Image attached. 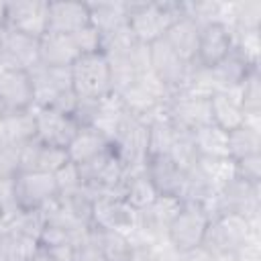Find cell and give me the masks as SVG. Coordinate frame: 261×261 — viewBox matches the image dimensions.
<instances>
[{
  "instance_id": "9c48e42d",
  "label": "cell",
  "mask_w": 261,
  "mask_h": 261,
  "mask_svg": "<svg viewBox=\"0 0 261 261\" xmlns=\"http://www.w3.org/2000/svg\"><path fill=\"white\" fill-rule=\"evenodd\" d=\"M149 61H151V71L157 75V80L171 92H179L188 80L190 73V63H186L165 41L163 37L149 43Z\"/></svg>"
},
{
  "instance_id": "d590c367",
  "label": "cell",
  "mask_w": 261,
  "mask_h": 261,
  "mask_svg": "<svg viewBox=\"0 0 261 261\" xmlns=\"http://www.w3.org/2000/svg\"><path fill=\"white\" fill-rule=\"evenodd\" d=\"M234 175L245 179L247 184L261 186V153L237 159L234 161Z\"/></svg>"
},
{
  "instance_id": "1f68e13d",
  "label": "cell",
  "mask_w": 261,
  "mask_h": 261,
  "mask_svg": "<svg viewBox=\"0 0 261 261\" xmlns=\"http://www.w3.org/2000/svg\"><path fill=\"white\" fill-rule=\"evenodd\" d=\"M232 51L251 67H259V55H261V39L259 31H232Z\"/></svg>"
},
{
  "instance_id": "8d00e7d4",
  "label": "cell",
  "mask_w": 261,
  "mask_h": 261,
  "mask_svg": "<svg viewBox=\"0 0 261 261\" xmlns=\"http://www.w3.org/2000/svg\"><path fill=\"white\" fill-rule=\"evenodd\" d=\"M55 184H57V192L59 194H69V192H75L82 188V181H80V173H77V165L67 161L61 169H57L55 173ZM57 194V196H59Z\"/></svg>"
},
{
  "instance_id": "52a82bcc",
  "label": "cell",
  "mask_w": 261,
  "mask_h": 261,
  "mask_svg": "<svg viewBox=\"0 0 261 261\" xmlns=\"http://www.w3.org/2000/svg\"><path fill=\"white\" fill-rule=\"evenodd\" d=\"M137 210L122 196H96L92 206V224L96 230H112L128 234L135 228Z\"/></svg>"
},
{
  "instance_id": "ffe728a7",
  "label": "cell",
  "mask_w": 261,
  "mask_h": 261,
  "mask_svg": "<svg viewBox=\"0 0 261 261\" xmlns=\"http://www.w3.org/2000/svg\"><path fill=\"white\" fill-rule=\"evenodd\" d=\"M80 51L71 35L45 33L39 39V63L47 67H71Z\"/></svg>"
},
{
  "instance_id": "60d3db41",
  "label": "cell",
  "mask_w": 261,
  "mask_h": 261,
  "mask_svg": "<svg viewBox=\"0 0 261 261\" xmlns=\"http://www.w3.org/2000/svg\"><path fill=\"white\" fill-rule=\"evenodd\" d=\"M29 261H57L49 251H45L43 247H37V251L29 257Z\"/></svg>"
},
{
  "instance_id": "4dcf8cb0",
  "label": "cell",
  "mask_w": 261,
  "mask_h": 261,
  "mask_svg": "<svg viewBox=\"0 0 261 261\" xmlns=\"http://www.w3.org/2000/svg\"><path fill=\"white\" fill-rule=\"evenodd\" d=\"M245 116H261V71L253 67L237 88Z\"/></svg>"
},
{
  "instance_id": "9a60e30c",
  "label": "cell",
  "mask_w": 261,
  "mask_h": 261,
  "mask_svg": "<svg viewBox=\"0 0 261 261\" xmlns=\"http://www.w3.org/2000/svg\"><path fill=\"white\" fill-rule=\"evenodd\" d=\"M232 51V31L222 22H208L200 29V43H198V65L210 69L218 61H222Z\"/></svg>"
},
{
  "instance_id": "484cf974",
  "label": "cell",
  "mask_w": 261,
  "mask_h": 261,
  "mask_svg": "<svg viewBox=\"0 0 261 261\" xmlns=\"http://www.w3.org/2000/svg\"><path fill=\"white\" fill-rule=\"evenodd\" d=\"M128 114V110L124 108L120 96L116 94H108L104 98L98 100V112H96V118H94V124L92 128H96L98 133H102L108 141L114 139L120 122L124 120V116Z\"/></svg>"
},
{
  "instance_id": "e575fe53",
  "label": "cell",
  "mask_w": 261,
  "mask_h": 261,
  "mask_svg": "<svg viewBox=\"0 0 261 261\" xmlns=\"http://www.w3.org/2000/svg\"><path fill=\"white\" fill-rule=\"evenodd\" d=\"M71 39H73V43H75L80 55L102 51V35H100V31H98L92 22H88L86 27H82L80 31H75V33L71 35Z\"/></svg>"
},
{
  "instance_id": "3957f363",
  "label": "cell",
  "mask_w": 261,
  "mask_h": 261,
  "mask_svg": "<svg viewBox=\"0 0 261 261\" xmlns=\"http://www.w3.org/2000/svg\"><path fill=\"white\" fill-rule=\"evenodd\" d=\"M110 149L126 171L143 169L149 157V126L128 112L110 141Z\"/></svg>"
},
{
  "instance_id": "5b68a950",
  "label": "cell",
  "mask_w": 261,
  "mask_h": 261,
  "mask_svg": "<svg viewBox=\"0 0 261 261\" xmlns=\"http://www.w3.org/2000/svg\"><path fill=\"white\" fill-rule=\"evenodd\" d=\"M251 234H257V232L251 230L245 216H241V214H222V216L210 220V224L206 228V234L202 239V247L208 253H212L214 257L228 255V253L239 251Z\"/></svg>"
},
{
  "instance_id": "8fae6325",
  "label": "cell",
  "mask_w": 261,
  "mask_h": 261,
  "mask_svg": "<svg viewBox=\"0 0 261 261\" xmlns=\"http://www.w3.org/2000/svg\"><path fill=\"white\" fill-rule=\"evenodd\" d=\"M35 108L31 73L24 69L0 67V112L4 116Z\"/></svg>"
},
{
  "instance_id": "7bdbcfd3",
  "label": "cell",
  "mask_w": 261,
  "mask_h": 261,
  "mask_svg": "<svg viewBox=\"0 0 261 261\" xmlns=\"http://www.w3.org/2000/svg\"><path fill=\"white\" fill-rule=\"evenodd\" d=\"M4 133H6V120H4V114L0 112V143L4 141Z\"/></svg>"
},
{
  "instance_id": "d6a6232c",
  "label": "cell",
  "mask_w": 261,
  "mask_h": 261,
  "mask_svg": "<svg viewBox=\"0 0 261 261\" xmlns=\"http://www.w3.org/2000/svg\"><path fill=\"white\" fill-rule=\"evenodd\" d=\"M198 167L208 177L212 188L218 192L224 184H228L234 177V161L232 159H208L198 157Z\"/></svg>"
},
{
  "instance_id": "277c9868",
  "label": "cell",
  "mask_w": 261,
  "mask_h": 261,
  "mask_svg": "<svg viewBox=\"0 0 261 261\" xmlns=\"http://www.w3.org/2000/svg\"><path fill=\"white\" fill-rule=\"evenodd\" d=\"M12 200L18 210L35 212L47 208L57 198V184L53 173L41 171H18V175L10 184Z\"/></svg>"
},
{
  "instance_id": "2e32d148",
  "label": "cell",
  "mask_w": 261,
  "mask_h": 261,
  "mask_svg": "<svg viewBox=\"0 0 261 261\" xmlns=\"http://www.w3.org/2000/svg\"><path fill=\"white\" fill-rule=\"evenodd\" d=\"M145 173L149 175L159 196L179 198L186 181V171L169 155H149L145 163Z\"/></svg>"
},
{
  "instance_id": "4fadbf2b",
  "label": "cell",
  "mask_w": 261,
  "mask_h": 261,
  "mask_svg": "<svg viewBox=\"0 0 261 261\" xmlns=\"http://www.w3.org/2000/svg\"><path fill=\"white\" fill-rule=\"evenodd\" d=\"M35 120H37L35 139L59 149H67V145L73 141L75 133L80 130V124L71 114H63L53 108H35Z\"/></svg>"
},
{
  "instance_id": "d4e9b609",
  "label": "cell",
  "mask_w": 261,
  "mask_h": 261,
  "mask_svg": "<svg viewBox=\"0 0 261 261\" xmlns=\"http://www.w3.org/2000/svg\"><path fill=\"white\" fill-rule=\"evenodd\" d=\"M251 69H253L251 65H247L234 51H230L222 61H218L214 67H210V77H212L214 90L224 92V90L239 88V84L245 80V75Z\"/></svg>"
},
{
  "instance_id": "836d02e7",
  "label": "cell",
  "mask_w": 261,
  "mask_h": 261,
  "mask_svg": "<svg viewBox=\"0 0 261 261\" xmlns=\"http://www.w3.org/2000/svg\"><path fill=\"white\" fill-rule=\"evenodd\" d=\"M20 171V147L6 141L0 143V181L12 184Z\"/></svg>"
},
{
  "instance_id": "f1b7e54d",
  "label": "cell",
  "mask_w": 261,
  "mask_h": 261,
  "mask_svg": "<svg viewBox=\"0 0 261 261\" xmlns=\"http://www.w3.org/2000/svg\"><path fill=\"white\" fill-rule=\"evenodd\" d=\"M228 153L230 159H243L247 155H257L261 153V128L251 126V124H241L239 128L228 133Z\"/></svg>"
},
{
  "instance_id": "5bb4252c",
  "label": "cell",
  "mask_w": 261,
  "mask_h": 261,
  "mask_svg": "<svg viewBox=\"0 0 261 261\" xmlns=\"http://www.w3.org/2000/svg\"><path fill=\"white\" fill-rule=\"evenodd\" d=\"M35 65H39V39L4 29L2 49H0V67L31 71Z\"/></svg>"
},
{
  "instance_id": "ab89813d",
  "label": "cell",
  "mask_w": 261,
  "mask_h": 261,
  "mask_svg": "<svg viewBox=\"0 0 261 261\" xmlns=\"http://www.w3.org/2000/svg\"><path fill=\"white\" fill-rule=\"evenodd\" d=\"M179 259H181V261H214V255L208 253V251L200 245V247H194V249H190V251L179 253Z\"/></svg>"
},
{
  "instance_id": "d6986e66",
  "label": "cell",
  "mask_w": 261,
  "mask_h": 261,
  "mask_svg": "<svg viewBox=\"0 0 261 261\" xmlns=\"http://www.w3.org/2000/svg\"><path fill=\"white\" fill-rule=\"evenodd\" d=\"M200 29L202 24L196 22L192 16L184 14L179 16L163 35V41L186 61V63H194L196 55H198V43H200Z\"/></svg>"
},
{
  "instance_id": "7c38bea8",
  "label": "cell",
  "mask_w": 261,
  "mask_h": 261,
  "mask_svg": "<svg viewBox=\"0 0 261 261\" xmlns=\"http://www.w3.org/2000/svg\"><path fill=\"white\" fill-rule=\"evenodd\" d=\"M29 73H31V82H33L35 108H49L63 94L73 92L69 67H47V65L39 63Z\"/></svg>"
},
{
  "instance_id": "f546056e",
  "label": "cell",
  "mask_w": 261,
  "mask_h": 261,
  "mask_svg": "<svg viewBox=\"0 0 261 261\" xmlns=\"http://www.w3.org/2000/svg\"><path fill=\"white\" fill-rule=\"evenodd\" d=\"M261 29V2L245 0L230 2V31H259Z\"/></svg>"
},
{
  "instance_id": "4316f807",
  "label": "cell",
  "mask_w": 261,
  "mask_h": 261,
  "mask_svg": "<svg viewBox=\"0 0 261 261\" xmlns=\"http://www.w3.org/2000/svg\"><path fill=\"white\" fill-rule=\"evenodd\" d=\"M157 196H159V194H157L155 186L151 184L149 175L145 173V167L126 173L124 186H122V198H124L135 210L147 208L149 204L155 202Z\"/></svg>"
},
{
  "instance_id": "30bf717a",
  "label": "cell",
  "mask_w": 261,
  "mask_h": 261,
  "mask_svg": "<svg viewBox=\"0 0 261 261\" xmlns=\"http://www.w3.org/2000/svg\"><path fill=\"white\" fill-rule=\"evenodd\" d=\"M49 24V2L45 0H18L6 2L4 29L41 39Z\"/></svg>"
},
{
  "instance_id": "44dd1931",
  "label": "cell",
  "mask_w": 261,
  "mask_h": 261,
  "mask_svg": "<svg viewBox=\"0 0 261 261\" xmlns=\"http://www.w3.org/2000/svg\"><path fill=\"white\" fill-rule=\"evenodd\" d=\"M210 112H212V124L218 128L230 133L245 124V110L239 102L237 88L234 90H224V92H214L210 96Z\"/></svg>"
},
{
  "instance_id": "ac0fdd59",
  "label": "cell",
  "mask_w": 261,
  "mask_h": 261,
  "mask_svg": "<svg viewBox=\"0 0 261 261\" xmlns=\"http://www.w3.org/2000/svg\"><path fill=\"white\" fill-rule=\"evenodd\" d=\"M90 22V10L88 2H49V24L47 33H59V35H73L82 27Z\"/></svg>"
},
{
  "instance_id": "cb8c5ba5",
  "label": "cell",
  "mask_w": 261,
  "mask_h": 261,
  "mask_svg": "<svg viewBox=\"0 0 261 261\" xmlns=\"http://www.w3.org/2000/svg\"><path fill=\"white\" fill-rule=\"evenodd\" d=\"M192 141L198 157L208 159H230L228 153V133L218 128L216 124L200 126L192 133Z\"/></svg>"
},
{
  "instance_id": "83f0119b",
  "label": "cell",
  "mask_w": 261,
  "mask_h": 261,
  "mask_svg": "<svg viewBox=\"0 0 261 261\" xmlns=\"http://www.w3.org/2000/svg\"><path fill=\"white\" fill-rule=\"evenodd\" d=\"M6 120V133H4V141L16 147H24L29 141H33L37 137V120H35V108L31 110H22V112H14L4 116Z\"/></svg>"
},
{
  "instance_id": "ba28073f",
  "label": "cell",
  "mask_w": 261,
  "mask_h": 261,
  "mask_svg": "<svg viewBox=\"0 0 261 261\" xmlns=\"http://www.w3.org/2000/svg\"><path fill=\"white\" fill-rule=\"evenodd\" d=\"M167 116L177 130L194 133L200 126L212 124L210 98L186 92H175L167 102Z\"/></svg>"
},
{
  "instance_id": "7402d4cb",
  "label": "cell",
  "mask_w": 261,
  "mask_h": 261,
  "mask_svg": "<svg viewBox=\"0 0 261 261\" xmlns=\"http://www.w3.org/2000/svg\"><path fill=\"white\" fill-rule=\"evenodd\" d=\"M108 147H110V141L102 133H98L92 126H80V130L75 133L73 141L67 145L65 151H67L69 161L80 165V163L104 153Z\"/></svg>"
},
{
  "instance_id": "e0dca14e",
  "label": "cell",
  "mask_w": 261,
  "mask_h": 261,
  "mask_svg": "<svg viewBox=\"0 0 261 261\" xmlns=\"http://www.w3.org/2000/svg\"><path fill=\"white\" fill-rule=\"evenodd\" d=\"M69 161L67 151L41 143L39 139L29 141L20 149V171H41L55 173Z\"/></svg>"
},
{
  "instance_id": "8992f818",
  "label": "cell",
  "mask_w": 261,
  "mask_h": 261,
  "mask_svg": "<svg viewBox=\"0 0 261 261\" xmlns=\"http://www.w3.org/2000/svg\"><path fill=\"white\" fill-rule=\"evenodd\" d=\"M208 224H210V216L206 214V210L200 204L184 202L181 210L177 212V216L173 218V222L167 228V243L177 253L200 247Z\"/></svg>"
},
{
  "instance_id": "603a6c76",
  "label": "cell",
  "mask_w": 261,
  "mask_h": 261,
  "mask_svg": "<svg viewBox=\"0 0 261 261\" xmlns=\"http://www.w3.org/2000/svg\"><path fill=\"white\" fill-rule=\"evenodd\" d=\"M90 22L100 31V35L114 33L128 27L126 2H92L88 4Z\"/></svg>"
},
{
  "instance_id": "7a4b0ae2",
  "label": "cell",
  "mask_w": 261,
  "mask_h": 261,
  "mask_svg": "<svg viewBox=\"0 0 261 261\" xmlns=\"http://www.w3.org/2000/svg\"><path fill=\"white\" fill-rule=\"evenodd\" d=\"M69 71H71V86L77 98L100 100L112 94L110 65L102 51L80 55L69 67Z\"/></svg>"
},
{
  "instance_id": "74e56055",
  "label": "cell",
  "mask_w": 261,
  "mask_h": 261,
  "mask_svg": "<svg viewBox=\"0 0 261 261\" xmlns=\"http://www.w3.org/2000/svg\"><path fill=\"white\" fill-rule=\"evenodd\" d=\"M73 261H106L98 243L94 241L92 228H88V232L80 239V243L75 247V259Z\"/></svg>"
},
{
  "instance_id": "6da1fadb",
  "label": "cell",
  "mask_w": 261,
  "mask_h": 261,
  "mask_svg": "<svg viewBox=\"0 0 261 261\" xmlns=\"http://www.w3.org/2000/svg\"><path fill=\"white\" fill-rule=\"evenodd\" d=\"M128 29L141 43H153L184 16L181 2H126Z\"/></svg>"
},
{
  "instance_id": "f35d334b",
  "label": "cell",
  "mask_w": 261,
  "mask_h": 261,
  "mask_svg": "<svg viewBox=\"0 0 261 261\" xmlns=\"http://www.w3.org/2000/svg\"><path fill=\"white\" fill-rule=\"evenodd\" d=\"M0 261H14V234L4 224H0Z\"/></svg>"
},
{
  "instance_id": "b9f144b4",
  "label": "cell",
  "mask_w": 261,
  "mask_h": 261,
  "mask_svg": "<svg viewBox=\"0 0 261 261\" xmlns=\"http://www.w3.org/2000/svg\"><path fill=\"white\" fill-rule=\"evenodd\" d=\"M6 22V2H0V29H4Z\"/></svg>"
},
{
  "instance_id": "ee69618b",
  "label": "cell",
  "mask_w": 261,
  "mask_h": 261,
  "mask_svg": "<svg viewBox=\"0 0 261 261\" xmlns=\"http://www.w3.org/2000/svg\"><path fill=\"white\" fill-rule=\"evenodd\" d=\"M2 31H4V29H0V49H2Z\"/></svg>"
}]
</instances>
